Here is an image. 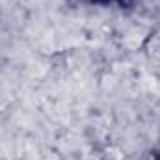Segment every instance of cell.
I'll list each match as a JSON object with an SVG mask.
<instances>
[{
	"label": "cell",
	"instance_id": "obj_1",
	"mask_svg": "<svg viewBox=\"0 0 160 160\" xmlns=\"http://www.w3.org/2000/svg\"><path fill=\"white\" fill-rule=\"evenodd\" d=\"M95 6H118V8H128L132 6L136 0H88Z\"/></svg>",
	"mask_w": 160,
	"mask_h": 160
},
{
	"label": "cell",
	"instance_id": "obj_2",
	"mask_svg": "<svg viewBox=\"0 0 160 160\" xmlns=\"http://www.w3.org/2000/svg\"><path fill=\"white\" fill-rule=\"evenodd\" d=\"M155 160H160V151L157 153V155H155Z\"/></svg>",
	"mask_w": 160,
	"mask_h": 160
}]
</instances>
